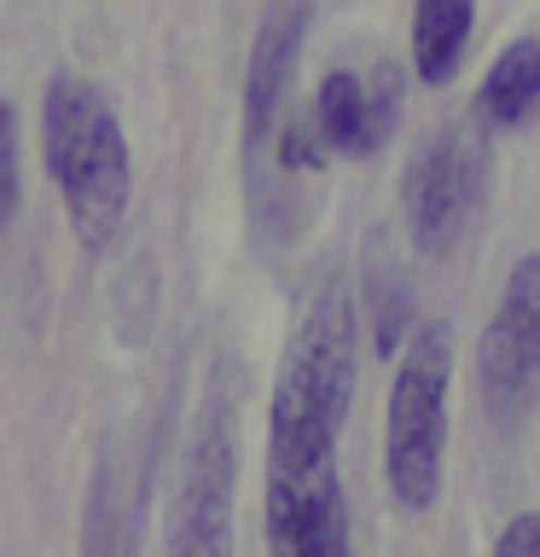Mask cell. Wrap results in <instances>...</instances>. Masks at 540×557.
<instances>
[{
	"instance_id": "10",
	"label": "cell",
	"mask_w": 540,
	"mask_h": 557,
	"mask_svg": "<svg viewBox=\"0 0 540 557\" xmlns=\"http://www.w3.org/2000/svg\"><path fill=\"white\" fill-rule=\"evenodd\" d=\"M477 0H413V76L425 87H447L465 64Z\"/></svg>"
},
{
	"instance_id": "12",
	"label": "cell",
	"mask_w": 540,
	"mask_h": 557,
	"mask_svg": "<svg viewBox=\"0 0 540 557\" xmlns=\"http://www.w3.org/2000/svg\"><path fill=\"white\" fill-rule=\"evenodd\" d=\"M17 111L0 99V233L12 226L17 215V198H24V181H17Z\"/></svg>"
},
{
	"instance_id": "7",
	"label": "cell",
	"mask_w": 540,
	"mask_h": 557,
	"mask_svg": "<svg viewBox=\"0 0 540 557\" xmlns=\"http://www.w3.org/2000/svg\"><path fill=\"white\" fill-rule=\"evenodd\" d=\"M303 29H308V7L303 0H285V7L268 12V24L256 35L250 70H244V139H250V146H261V139L273 134L279 111H285L296 52H303Z\"/></svg>"
},
{
	"instance_id": "3",
	"label": "cell",
	"mask_w": 540,
	"mask_h": 557,
	"mask_svg": "<svg viewBox=\"0 0 540 557\" xmlns=\"http://www.w3.org/2000/svg\"><path fill=\"white\" fill-rule=\"evenodd\" d=\"M447 395H453V331L418 325L395 355L390 407H383V482L401 511H430L447 459Z\"/></svg>"
},
{
	"instance_id": "1",
	"label": "cell",
	"mask_w": 540,
	"mask_h": 557,
	"mask_svg": "<svg viewBox=\"0 0 540 557\" xmlns=\"http://www.w3.org/2000/svg\"><path fill=\"white\" fill-rule=\"evenodd\" d=\"M360 377V313L338 278L296 308L268 400V470H261V534L268 557H355L338 476L343 418Z\"/></svg>"
},
{
	"instance_id": "2",
	"label": "cell",
	"mask_w": 540,
	"mask_h": 557,
	"mask_svg": "<svg viewBox=\"0 0 540 557\" xmlns=\"http://www.w3.org/2000/svg\"><path fill=\"white\" fill-rule=\"evenodd\" d=\"M41 151L76 238L87 250H105L122 233L134 198V157L111 99L94 82L52 76L41 99Z\"/></svg>"
},
{
	"instance_id": "8",
	"label": "cell",
	"mask_w": 540,
	"mask_h": 557,
	"mask_svg": "<svg viewBox=\"0 0 540 557\" xmlns=\"http://www.w3.org/2000/svg\"><path fill=\"white\" fill-rule=\"evenodd\" d=\"M390 116H395V70H383L378 82L355 76V70H331L314 94V122H320L326 146L338 157H372Z\"/></svg>"
},
{
	"instance_id": "9",
	"label": "cell",
	"mask_w": 540,
	"mask_h": 557,
	"mask_svg": "<svg viewBox=\"0 0 540 557\" xmlns=\"http://www.w3.org/2000/svg\"><path fill=\"white\" fill-rule=\"evenodd\" d=\"M535 111H540V35H517L488 64V76L477 87V116L494 134H505V128H523Z\"/></svg>"
},
{
	"instance_id": "6",
	"label": "cell",
	"mask_w": 540,
	"mask_h": 557,
	"mask_svg": "<svg viewBox=\"0 0 540 557\" xmlns=\"http://www.w3.org/2000/svg\"><path fill=\"white\" fill-rule=\"evenodd\" d=\"M477 395L500 418H517L540 395V250L505 273L500 308L477 343Z\"/></svg>"
},
{
	"instance_id": "4",
	"label": "cell",
	"mask_w": 540,
	"mask_h": 557,
	"mask_svg": "<svg viewBox=\"0 0 540 557\" xmlns=\"http://www.w3.org/2000/svg\"><path fill=\"white\" fill-rule=\"evenodd\" d=\"M488 122L470 111L465 122H453L413 157L407 181H401V209H407L413 244L425 256H447L465 238L470 215L482 203V181H488Z\"/></svg>"
},
{
	"instance_id": "11",
	"label": "cell",
	"mask_w": 540,
	"mask_h": 557,
	"mask_svg": "<svg viewBox=\"0 0 540 557\" xmlns=\"http://www.w3.org/2000/svg\"><path fill=\"white\" fill-rule=\"evenodd\" d=\"M331 157H338V151L326 146V134H320V122H314V116H291L285 128H279V169H285V174H320Z\"/></svg>"
},
{
	"instance_id": "5",
	"label": "cell",
	"mask_w": 540,
	"mask_h": 557,
	"mask_svg": "<svg viewBox=\"0 0 540 557\" xmlns=\"http://www.w3.org/2000/svg\"><path fill=\"white\" fill-rule=\"evenodd\" d=\"M233 487H238L233 412H226V400H209L198 430H192L157 557H233Z\"/></svg>"
},
{
	"instance_id": "13",
	"label": "cell",
	"mask_w": 540,
	"mask_h": 557,
	"mask_svg": "<svg viewBox=\"0 0 540 557\" xmlns=\"http://www.w3.org/2000/svg\"><path fill=\"white\" fill-rule=\"evenodd\" d=\"M488 557H540V511H517L500 529V540H494Z\"/></svg>"
}]
</instances>
